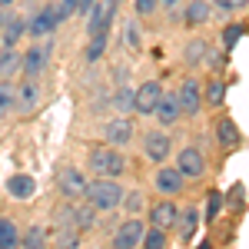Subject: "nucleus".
<instances>
[{"label":"nucleus","mask_w":249,"mask_h":249,"mask_svg":"<svg viewBox=\"0 0 249 249\" xmlns=\"http://www.w3.org/2000/svg\"><path fill=\"white\" fill-rule=\"evenodd\" d=\"M176 216H179L176 203L160 199V203H153V210H150V223H153V226H160V230H173V226H176Z\"/></svg>","instance_id":"9d476101"},{"label":"nucleus","mask_w":249,"mask_h":249,"mask_svg":"<svg viewBox=\"0 0 249 249\" xmlns=\"http://www.w3.org/2000/svg\"><path fill=\"white\" fill-rule=\"evenodd\" d=\"M176 100H179V113H199V103H203V83L199 80H183L179 83V93H176Z\"/></svg>","instance_id":"20e7f679"},{"label":"nucleus","mask_w":249,"mask_h":249,"mask_svg":"<svg viewBox=\"0 0 249 249\" xmlns=\"http://www.w3.org/2000/svg\"><path fill=\"white\" fill-rule=\"evenodd\" d=\"M53 14H57V20L63 23L67 17L77 14V0H60V3H53Z\"/></svg>","instance_id":"7c9ffc66"},{"label":"nucleus","mask_w":249,"mask_h":249,"mask_svg":"<svg viewBox=\"0 0 249 249\" xmlns=\"http://www.w3.org/2000/svg\"><path fill=\"white\" fill-rule=\"evenodd\" d=\"M110 3H120V0H110Z\"/></svg>","instance_id":"79ce46f5"},{"label":"nucleus","mask_w":249,"mask_h":249,"mask_svg":"<svg viewBox=\"0 0 249 249\" xmlns=\"http://www.w3.org/2000/svg\"><path fill=\"white\" fill-rule=\"evenodd\" d=\"M203 90H206V103H210V107H219V103L226 100V83H223V80H210Z\"/></svg>","instance_id":"412c9836"},{"label":"nucleus","mask_w":249,"mask_h":249,"mask_svg":"<svg viewBox=\"0 0 249 249\" xmlns=\"http://www.w3.org/2000/svg\"><path fill=\"white\" fill-rule=\"evenodd\" d=\"M176 223H179V236H183V239H193V232H196V226H199V213L190 206L186 213L176 216Z\"/></svg>","instance_id":"a211bd4d"},{"label":"nucleus","mask_w":249,"mask_h":249,"mask_svg":"<svg viewBox=\"0 0 249 249\" xmlns=\"http://www.w3.org/2000/svg\"><path fill=\"white\" fill-rule=\"evenodd\" d=\"M160 96H163V83H160V80L140 83V87L133 90V110L140 116H150L156 110V103H160Z\"/></svg>","instance_id":"7ed1b4c3"},{"label":"nucleus","mask_w":249,"mask_h":249,"mask_svg":"<svg viewBox=\"0 0 249 249\" xmlns=\"http://www.w3.org/2000/svg\"><path fill=\"white\" fill-rule=\"evenodd\" d=\"M14 90H17V87H14L10 80H0V120L14 110Z\"/></svg>","instance_id":"aec40b11"},{"label":"nucleus","mask_w":249,"mask_h":249,"mask_svg":"<svg viewBox=\"0 0 249 249\" xmlns=\"http://www.w3.org/2000/svg\"><path fill=\"white\" fill-rule=\"evenodd\" d=\"M17 67H20V57L14 53V47H3V53H0V77H10Z\"/></svg>","instance_id":"5701e85b"},{"label":"nucleus","mask_w":249,"mask_h":249,"mask_svg":"<svg viewBox=\"0 0 249 249\" xmlns=\"http://www.w3.org/2000/svg\"><path fill=\"white\" fill-rule=\"evenodd\" d=\"M143 246H146V249H160V246H166V230H160V226L146 230V232H143Z\"/></svg>","instance_id":"bb28decb"},{"label":"nucleus","mask_w":249,"mask_h":249,"mask_svg":"<svg viewBox=\"0 0 249 249\" xmlns=\"http://www.w3.org/2000/svg\"><path fill=\"white\" fill-rule=\"evenodd\" d=\"M176 170L183 173V179H199L206 173V156L199 153V150H193V146H186L176 156Z\"/></svg>","instance_id":"39448f33"},{"label":"nucleus","mask_w":249,"mask_h":249,"mask_svg":"<svg viewBox=\"0 0 249 249\" xmlns=\"http://www.w3.org/2000/svg\"><path fill=\"white\" fill-rule=\"evenodd\" d=\"M163 3H166V7H176V3H179V0H163Z\"/></svg>","instance_id":"ea45409f"},{"label":"nucleus","mask_w":249,"mask_h":249,"mask_svg":"<svg viewBox=\"0 0 249 249\" xmlns=\"http://www.w3.org/2000/svg\"><path fill=\"white\" fill-rule=\"evenodd\" d=\"M206 50H210V47H206L203 40H193L190 47H186V63H190V67H196V63H203V57H206Z\"/></svg>","instance_id":"cd10ccee"},{"label":"nucleus","mask_w":249,"mask_h":249,"mask_svg":"<svg viewBox=\"0 0 249 249\" xmlns=\"http://www.w3.org/2000/svg\"><path fill=\"white\" fill-rule=\"evenodd\" d=\"M123 203H126V210H143V196L140 193H130V196H123Z\"/></svg>","instance_id":"f704fd0d"},{"label":"nucleus","mask_w":249,"mask_h":249,"mask_svg":"<svg viewBox=\"0 0 249 249\" xmlns=\"http://www.w3.org/2000/svg\"><path fill=\"white\" fill-rule=\"evenodd\" d=\"M213 3H216L219 10H243L249 0H213Z\"/></svg>","instance_id":"72a5a7b5"},{"label":"nucleus","mask_w":249,"mask_h":249,"mask_svg":"<svg viewBox=\"0 0 249 249\" xmlns=\"http://www.w3.org/2000/svg\"><path fill=\"white\" fill-rule=\"evenodd\" d=\"M156 7H160V0H136V14H140V17H146V14H153Z\"/></svg>","instance_id":"473e14b6"},{"label":"nucleus","mask_w":249,"mask_h":249,"mask_svg":"<svg viewBox=\"0 0 249 249\" xmlns=\"http://www.w3.org/2000/svg\"><path fill=\"white\" fill-rule=\"evenodd\" d=\"M93 3H96V0H77V14H83V17H87Z\"/></svg>","instance_id":"58836bf2"},{"label":"nucleus","mask_w":249,"mask_h":249,"mask_svg":"<svg viewBox=\"0 0 249 249\" xmlns=\"http://www.w3.org/2000/svg\"><path fill=\"white\" fill-rule=\"evenodd\" d=\"M239 37H243V27H239V23H230V27L223 30V43H226V47H236Z\"/></svg>","instance_id":"2f4dec72"},{"label":"nucleus","mask_w":249,"mask_h":249,"mask_svg":"<svg viewBox=\"0 0 249 249\" xmlns=\"http://www.w3.org/2000/svg\"><path fill=\"white\" fill-rule=\"evenodd\" d=\"M153 116L163 123V126H173V123L183 116V113H179V100H176L173 93H163V96H160V103H156V110H153Z\"/></svg>","instance_id":"f8f14e48"},{"label":"nucleus","mask_w":249,"mask_h":249,"mask_svg":"<svg viewBox=\"0 0 249 249\" xmlns=\"http://www.w3.org/2000/svg\"><path fill=\"white\" fill-rule=\"evenodd\" d=\"M7 193H10L14 199H30V196L37 193V179L27 176V173H17V176L7 179Z\"/></svg>","instance_id":"2eb2a0df"},{"label":"nucleus","mask_w":249,"mask_h":249,"mask_svg":"<svg viewBox=\"0 0 249 249\" xmlns=\"http://www.w3.org/2000/svg\"><path fill=\"white\" fill-rule=\"evenodd\" d=\"M90 170L96 176H120V173L126 170V160L116 153L113 146H96L93 153H90Z\"/></svg>","instance_id":"f03ea898"},{"label":"nucleus","mask_w":249,"mask_h":249,"mask_svg":"<svg viewBox=\"0 0 249 249\" xmlns=\"http://www.w3.org/2000/svg\"><path fill=\"white\" fill-rule=\"evenodd\" d=\"M107 50V34H90V47H87V60L93 63L100 60V53Z\"/></svg>","instance_id":"a878e982"},{"label":"nucleus","mask_w":249,"mask_h":249,"mask_svg":"<svg viewBox=\"0 0 249 249\" xmlns=\"http://www.w3.org/2000/svg\"><path fill=\"white\" fill-rule=\"evenodd\" d=\"M10 3H14V0H0V7H10Z\"/></svg>","instance_id":"a19ab883"},{"label":"nucleus","mask_w":249,"mask_h":249,"mask_svg":"<svg viewBox=\"0 0 249 249\" xmlns=\"http://www.w3.org/2000/svg\"><path fill=\"white\" fill-rule=\"evenodd\" d=\"M110 23H113V3H110V0L93 3L90 14H87V27H90V34H110Z\"/></svg>","instance_id":"1a4fd4ad"},{"label":"nucleus","mask_w":249,"mask_h":249,"mask_svg":"<svg viewBox=\"0 0 249 249\" xmlns=\"http://www.w3.org/2000/svg\"><path fill=\"white\" fill-rule=\"evenodd\" d=\"M20 67H23V73H27V77H37L40 70H43V53H40V50H30V53L23 57Z\"/></svg>","instance_id":"b1692460"},{"label":"nucleus","mask_w":249,"mask_h":249,"mask_svg":"<svg viewBox=\"0 0 249 249\" xmlns=\"http://www.w3.org/2000/svg\"><path fill=\"white\" fill-rule=\"evenodd\" d=\"M60 193H63L67 199H80V196H87V176H83L77 166H67V170L60 173Z\"/></svg>","instance_id":"6e6552de"},{"label":"nucleus","mask_w":249,"mask_h":249,"mask_svg":"<svg viewBox=\"0 0 249 249\" xmlns=\"http://www.w3.org/2000/svg\"><path fill=\"white\" fill-rule=\"evenodd\" d=\"M136 43H140V40H136V23L130 20V23H126V47H136Z\"/></svg>","instance_id":"e433bc0d"},{"label":"nucleus","mask_w":249,"mask_h":249,"mask_svg":"<svg viewBox=\"0 0 249 249\" xmlns=\"http://www.w3.org/2000/svg\"><path fill=\"white\" fill-rule=\"evenodd\" d=\"M143 150H146V156L153 163H163L170 156V136L166 133H146L143 136Z\"/></svg>","instance_id":"9b49d317"},{"label":"nucleus","mask_w":249,"mask_h":249,"mask_svg":"<svg viewBox=\"0 0 249 249\" xmlns=\"http://www.w3.org/2000/svg\"><path fill=\"white\" fill-rule=\"evenodd\" d=\"M20 243V232L14 226V219H0V249H10Z\"/></svg>","instance_id":"6ab92c4d"},{"label":"nucleus","mask_w":249,"mask_h":249,"mask_svg":"<svg viewBox=\"0 0 249 249\" xmlns=\"http://www.w3.org/2000/svg\"><path fill=\"white\" fill-rule=\"evenodd\" d=\"M116 103H120V107H133V93H130V90H120V93H116Z\"/></svg>","instance_id":"4c0bfd02"},{"label":"nucleus","mask_w":249,"mask_h":249,"mask_svg":"<svg viewBox=\"0 0 249 249\" xmlns=\"http://www.w3.org/2000/svg\"><path fill=\"white\" fill-rule=\"evenodd\" d=\"M93 216H96L93 206H73V226L77 230H90L93 226Z\"/></svg>","instance_id":"4be33fe9"},{"label":"nucleus","mask_w":249,"mask_h":249,"mask_svg":"<svg viewBox=\"0 0 249 249\" xmlns=\"http://www.w3.org/2000/svg\"><path fill=\"white\" fill-rule=\"evenodd\" d=\"M123 193L126 190H120L116 176H100L93 183H87V199L93 210H116L123 203Z\"/></svg>","instance_id":"f257e3e1"},{"label":"nucleus","mask_w":249,"mask_h":249,"mask_svg":"<svg viewBox=\"0 0 249 249\" xmlns=\"http://www.w3.org/2000/svg\"><path fill=\"white\" fill-rule=\"evenodd\" d=\"M37 103H40V87L34 83V77H30L27 83H20L17 90H14V110H17L20 116H27V113L37 110Z\"/></svg>","instance_id":"0eeeda50"},{"label":"nucleus","mask_w":249,"mask_h":249,"mask_svg":"<svg viewBox=\"0 0 249 249\" xmlns=\"http://www.w3.org/2000/svg\"><path fill=\"white\" fill-rule=\"evenodd\" d=\"M210 17V7H206V3H203V0H193L190 7H186V23H203V20Z\"/></svg>","instance_id":"393cba45"},{"label":"nucleus","mask_w":249,"mask_h":249,"mask_svg":"<svg viewBox=\"0 0 249 249\" xmlns=\"http://www.w3.org/2000/svg\"><path fill=\"white\" fill-rule=\"evenodd\" d=\"M23 37V20H10V27L3 30V47H14Z\"/></svg>","instance_id":"c85d7f7f"},{"label":"nucleus","mask_w":249,"mask_h":249,"mask_svg":"<svg viewBox=\"0 0 249 249\" xmlns=\"http://www.w3.org/2000/svg\"><path fill=\"white\" fill-rule=\"evenodd\" d=\"M23 243H27V246H40V243H43V230H30L23 236Z\"/></svg>","instance_id":"c9c22d12"},{"label":"nucleus","mask_w":249,"mask_h":249,"mask_svg":"<svg viewBox=\"0 0 249 249\" xmlns=\"http://www.w3.org/2000/svg\"><path fill=\"white\" fill-rule=\"evenodd\" d=\"M57 14H53V7H47V10H40L37 17L27 23V30H30V37H47V34H53L57 30Z\"/></svg>","instance_id":"ddd939ff"},{"label":"nucleus","mask_w":249,"mask_h":249,"mask_svg":"<svg viewBox=\"0 0 249 249\" xmlns=\"http://www.w3.org/2000/svg\"><path fill=\"white\" fill-rule=\"evenodd\" d=\"M216 136H219V143L223 146H236L243 136H239V130H236V123H232L230 116H219L216 120Z\"/></svg>","instance_id":"f3484780"},{"label":"nucleus","mask_w":249,"mask_h":249,"mask_svg":"<svg viewBox=\"0 0 249 249\" xmlns=\"http://www.w3.org/2000/svg\"><path fill=\"white\" fill-rule=\"evenodd\" d=\"M143 232H146L143 219H123V223H120V230L113 232V246L133 249V246H140V243H143Z\"/></svg>","instance_id":"423d86ee"},{"label":"nucleus","mask_w":249,"mask_h":249,"mask_svg":"<svg viewBox=\"0 0 249 249\" xmlns=\"http://www.w3.org/2000/svg\"><path fill=\"white\" fill-rule=\"evenodd\" d=\"M219 210H223V193L216 190V193H210V203H206V223H213L219 216Z\"/></svg>","instance_id":"c756f323"},{"label":"nucleus","mask_w":249,"mask_h":249,"mask_svg":"<svg viewBox=\"0 0 249 249\" xmlns=\"http://www.w3.org/2000/svg\"><path fill=\"white\" fill-rule=\"evenodd\" d=\"M156 190L166 193V196L179 193V190H183V173L176 170V166H163V170L156 173Z\"/></svg>","instance_id":"dca6fc26"},{"label":"nucleus","mask_w":249,"mask_h":249,"mask_svg":"<svg viewBox=\"0 0 249 249\" xmlns=\"http://www.w3.org/2000/svg\"><path fill=\"white\" fill-rule=\"evenodd\" d=\"M103 133L110 140V146H126V143L133 140V123H130V120H110Z\"/></svg>","instance_id":"4468645a"}]
</instances>
